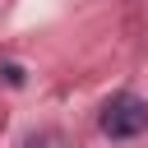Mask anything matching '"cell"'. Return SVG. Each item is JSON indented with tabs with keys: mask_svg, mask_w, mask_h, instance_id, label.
Segmentation results:
<instances>
[{
	"mask_svg": "<svg viewBox=\"0 0 148 148\" xmlns=\"http://www.w3.org/2000/svg\"><path fill=\"white\" fill-rule=\"evenodd\" d=\"M102 134L106 139H139L148 130V102L134 97V92H116L106 106H102Z\"/></svg>",
	"mask_w": 148,
	"mask_h": 148,
	"instance_id": "1",
	"label": "cell"
}]
</instances>
